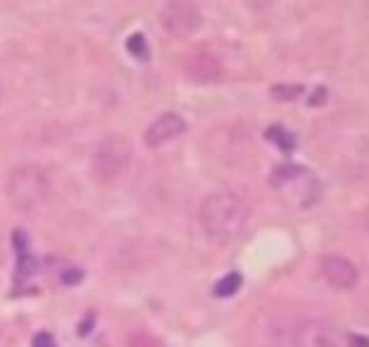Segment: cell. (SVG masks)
<instances>
[{"mask_svg":"<svg viewBox=\"0 0 369 347\" xmlns=\"http://www.w3.org/2000/svg\"><path fill=\"white\" fill-rule=\"evenodd\" d=\"M249 217L251 208L246 201L230 191L210 193L198 210L203 234L213 244H230V241L239 239V234L249 225Z\"/></svg>","mask_w":369,"mask_h":347,"instance_id":"cell-1","label":"cell"},{"mask_svg":"<svg viewBox=\"0 0 369 347\" xmlns=\"http://www.w3.org/2000/svg\"><path fill=\"white\" fill-rule=\"evenodd\" d=\"M49 176L39 167H17L8 179V198L15 208L32 213L49 198Z\"/></svg>","mask_w":369,"mask_h":347,"instance_id":"cell-2","label":"cell"},{"mask_svg":"<svg viewBox=\"0 0 369 347\" xmlns=\"http://www.w3.org/2000/svg\"><path fill=\"white\" fill-rule=\"evenodd\" d=\"M133 160L131 140L119 133L102 138L92 150V169L102 181H116L128 172Z\"/></svg>","mask_w":369,"mask_h":347,"instance_id":"cell-3","label":"cell"},{"mask_svg":"<svg viewBox=\"0 0 369 347\" xmlns=\"http://www.w3.org/2000/svg\"><path fill=\"white\" fill-rule=\"evenodd\" d=\"M157 17H160V27L164 32L179 39L191 37L203 22L201 10L193 3H186V0H169V3H164Z\"/></svg>","mask_w":369,"mask_h":347,"instance_id":"cell-4","label":"cell"},{"mask_svg":"<svg viewBox=\"0 0 369 347\" xmlns=\"http://www.w3.org/2000/svg\"><path fill=\"white\" fill-rule=\"evenodd\" d=\"M292 347H341V333L324 319H307L295 323L290 335Z\"/></svg>","mask_w":369,"mask_h":347,"instance_id":"cell-5","label":"cell"},{"mask_svg":"<svg viewBox=\"0 0 369 347\" xmlns=\"http://www.w3.org/2000/svg\"><path fill=\"white\" fill-rule=\"evenodd\" d=\"M319 270L321 275H324V280L331 287H336V290H350V287H355L357 280H360L357 266L343 256H324Z\"/></svg>","mask_w":369,"mask_h":347,"instance_id":"cell-6","label":"cell"},{"mask_svg":"<svg viewBox=\"0 0 369 347\" xmlns=\"http://www.w3.org/2000/svg\"><path fill=\"white\" fill-rule=\"evenodd\" d=\"M186 133V121L181 119L179 114H174V111H167V114L157 116L155 121L148 126V131H145V143L148 147H162L167 143H172V140H177L179 135Z\"/></svg>","mask_w":369,"mask_h":347,"instance_id":"cell-7","label":"cell"},{"mask_svg":"<svg viewBox=\"0 0 369 347\" xmlns=\"http://www.w3.org/2000/svg\"><path fill=\"white\" fill-rule=\"evenodd\" d=\"M184 70L191 82H215L222 78V66L215 56L210 54H196L189 56L184 63Z\"/></svg>","mask_w":369,"mask_h":347,"instance_id":"cell-8","label":"cell"},{"mask_svg":"<svg viewBox=\"0 0 369 347\" xmlns=\"http://www.w3.org/2000/svg\"><path fill=\"white\" fill-rule=\"evenodd\" d=\"M302 172H304V169H302V167H295V164H280V167L273 169L271 184H273L275 188H280V191H283V188H285L287 184H292V181H295Z\"/></svg>","mask_w":369,"mask_h":347,"instance_id":"cell-9","label":"cell"},{"mask_svg":"<svg viewBox=\"0 0 369 347\" xmlns=\"http://www.w3.org/2000/svg\"><path fill=\"white\" fill-rule=\"evenodd\" d=\"M266 138L271 140L273 145H278L280 150H285V152L295 150V145H297V138L290 131H287V128H283V126H271L266 131Z\"/></svg>","mask_w":369,"mask_h":347,"instance_id":"cell-10","label":"cell"},{"mask_svg":"<svg viewBox=\"0 0 369 347\" xmlns=\"http://www.w3.org/2000/svg\"><path fill=\"white\" fill-rule=\"evenodd\" d=\"M242 275L239 273H227L225 278H222L218 285H215V297H222V299H227V297H234V294L239 292V287H242Z\"/></svg>","mask_w":369,"mask_h":347,"instance_id":"cell-11","label":"cell"},{"mask_svg":"<svg viewBox=\"0 0 369 347\" xmlns=\"http://www.w3.org/2000/svg\"><path fill=\"white\" fill-rule=\"evenodd\" d=\"M126 49H128V54H131L133 58H138V61H145V58L150 56L148 41H145L143 34H131L126 41Z\"/></svg>","mask_w":369,"mask_h":347,"instance_id":"cell-12","label":"cell"},{"mask_svg":"<svg viewBox=\"0 0 369 347\" xmlns=\"http://www.w3.org/2000/svg\"><path fill=\"white\" fill-rule=\"evenodd\" d=\"M126 347H162V345H160V340H157L155 335H150L145 331H136V333L128 335Z\"/></svg>","mask_w":369,"mask_h":347,"instance_id":"cell-13","label":"cell"},{"mask_svg":"<svg viewBox=\"0 0 369 347\" xmlns=\"http://www.w3.org/2000/svg\"><path fill=\"white\" fill-rule=\"evenodd\" d=\"M17 270H20L22 275H32V273H37V261L32 258V254L25 249V251H20V261H17Z\"/></svg>","mask_w":369,"mask_h":347,"instance_id":"cell-14","label":"cell"},{"mask_svg":"<svg viewBox=\"0 0 369 347\" xmlns=\"http://www.w3.org/2000/svg\"><path fill=\"white\" fill-rule=\"evenodd\" d=\"M82 278H85V270H80V268H66L61 273V282L63 285H80L82 282Z\"/></svg>","mask_w":369,"mask_h":347,"instance_id":"cell-15","label":"cell"},{"mask_svg":"<svg viewBox=\"0 0 369 347\" xmlns=\"http://www.w3.org/2000/svg\"><path fill=\"white\" fill-rule=\"evenodd\" d=\"M32 347H58L56 343V338H54V333H37L32 338Z\"/></svg>","mask_w":369,"mask_h":347,"instance_id":"cell-16","label":"cell"},{"mask_svg":"<svg viewBox=\"0 0 369 347\" xmlns=\"http://www.w3.org/2000/svg\"><path fill=\"white\" fill-rule=\"evenodd\" d=\"M273 94L278 99H295L297 94H302V87L300 85H292V87H285V85H280V87H273Z\"/></svg>","mask_w":369,"mask_h":347,"instance_id":"cell-17","label":"cell"},{"mask_svg":"<svg viewBox=\"0 0 369 347\" xmlns=\"http://www.w3.org/2000/svg\"><path fill=\"white\" fill-rule=\"evenodd\" d=\"M367 225H369V222H367Z\"/></svg>","mask_w":369,"mask_h":347,"instance_id":"cell-18","label":"cell"}]
</instances>
